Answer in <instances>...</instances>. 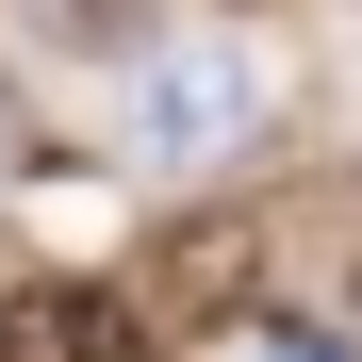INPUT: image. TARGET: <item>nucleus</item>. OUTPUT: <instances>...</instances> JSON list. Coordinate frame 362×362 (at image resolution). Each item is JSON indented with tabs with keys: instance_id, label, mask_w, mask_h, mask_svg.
I'll list each match as a JSON object with an SVG mask.
<instances>
[{
	"instance_id": "f257e3e1",
	"label": "nucleus",
	"mask_w": 362,
	"mask_h": 362,
	"mask_svg": "<svg viewBox=\"0 0 362 362\" xmlns=\"http://www.w3.org/2000/svg\"><path fill=\"white\" fill-rule=\"evenodd\" d=\"M0 362H165V329H148V296H115V280H17Z\"/></svg>"
},
{
	"instance_id": "f03ea898",
	"label": "nucleus",
	"mask_w": 362,
	"mask_h": 362,
	"mask_svg": "<svg viewBox=\"0 0 362 362\" xmlns=\"http://www.w3.org/2000/svg\"><path fill=\"white\" fill-rule=\"evenodd\" d=\"M247 280H264V230L247 214H181L165 230V264H148V329H230V313H247Z\"/></svg>"
},
{
	"instance_id": "7ed1b4c3",
	"label": "nucleus",
	"mask_w": 362,
	"mask_h": 362,
	"mask_svg": "<svg viewBox=\"0 0 362 362\" xmlns=\"http://www.w3.org/2000/svg\"><path fill=\"white\" fill-rule=\"evenodd\" d=\"M247 115H264V66H247V49H165V66H148V99H132V132H148L165 165H198V148H230V132H247Z\"/></svg>"
},
{
	"instance_id": "20e7f679",
	"label": "nucleus",
	"mask_w": 362,
	"mask_h": 362,
	"mask_svg": "<svg viewBox=\"0 0 362 362\" xmlns=\"http://www.w3.org/2000/svg\"><path fill=\"white\" fill-rule=\"evenodd\" d=\"M346 329H362V280H346Z\"/></svg>"
}]
</instances>
